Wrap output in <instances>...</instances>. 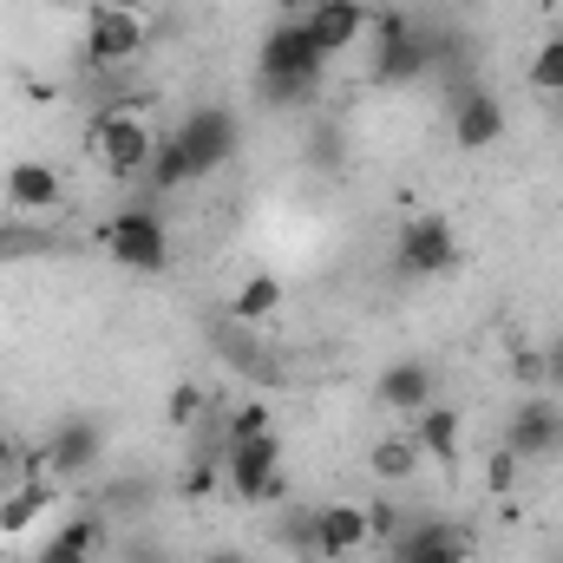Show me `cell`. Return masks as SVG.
<instances>
[{"instance_id":"cell-1","label":"cell","mask_w":563,"mask_h":563,"mask_svg":"<svg viewBox=\"0 0 563 563\" xmlns=\"http://www.w3.org/2000/svg\"><path fill=\"white\" fill-rule=\"evenodd\" d=\"M321 86H328V59L314 53L308 26L301 20H276L263 33V53H256V92H263V106L301 112V106L321 99Z\"/></svg>"},{"instance_id":"cell-2","label":"cell","mask_w":563,"mask_h":563,"mask_svg":"<svg viewBox=\"0 0 563 563\" xmlns=\"http://www.w3.org/2000/svg\"><path fill=\"white\" fill-rule=\"evenodd\" d=\"M99 243H106V256H112L119 269H132V276H164V269H170V230H164V217H157L151 203H125L119 217H106Z\"/></svg>"},{"instance_id":"cell-3","label":"cell","mask_w":563,"mask_h":563,"mask_svg":"<svg viewBox=\"0 0 563 563\" xmlns=\"http://www.w3.org/2000/svg\"><path fill=\"white\" fill-rule=\"evenodd\" d=\"M92 157L106 164V177H144L151 170V151H157V132L144 125V112H132V106H106L99 119H92Z\"/></svg>"},{"instance_id":"cell-4","label":"cell","mask_w":563,"mask_h":563,"mask_svg":"<svg viewBox=\"0 0 563 563\" xmlns=\"http://www.w3.org/2000/svg\"><path fill=\"white\" fill-rule=\"evenodd\" d=\"M223 492H236L243 505H269L282 498V439L269 432H250L223 452Z\"/></svg>"},{"instance_id":"cell-5","label":"cell","mask_w":563,"mask_h":563,"mask_svg":"<svg viewBox=\"0 0 563 563\" xmlns=\"http://www.w3.org/2000/svg\"><path fill=\"white\" fill-rule=\"evenodd\" d=\"M452 263H459V236H452L445 217L426 210V217H407V223H400V236H394V276L439 282Z\"/></svg>"},{"instance_id":"cell-6","label":"cell","mask_w":563,"mask_h":563,"mask_svg":"<svg viewBox=\"0 0 563 563\" xmlns=\"http://www.w3.org/2000/svg\"><path fill=\"white\" fill-rule=\"evenodd\" d=\"M177 144H184V157H190L197 177L223 170V164L243 151L236 112H230V106H197V112H184V119H177Z\"/></svg>"},{"instance_id":"cell-7","label":"cell","mask_w":563,"mask_h":563,"mask_svg":"<svg viewBox=\"0 0 563 563\" xmlns=\"http://www.w3.org/2000/svg\"><path fill=\"white\" fill-rule=\"evenodd\" d=\"M505 452L518 459V465H544V459H558L563 452V400L558 394H531V400H518V413L505 426Z\"/></svg>"},{"instance_id":"cell-8","label":"cell","mask_w":563,"mask_h":563,"mask_svg":"<svg viewBox=\"0 0 563 563\" xmlns=\"http://www.w3.org/2000/svg\"><path fill=\"white\" fill-rule=\"evenodd\" d=\"M472 558V531L452 525V518H407L394 538H387V563H465Z\"/></svg>"},{"instance_id":"cell-9","label":"cell","mask_w":563,"mask_h":563,"mask_svg":"<svg viewBox=\"0 0 563 563\" xmlns=\"http://www.w3.org/2000/svg\"><path fill=\"white\" fill-rule=\"evenodd\" d=\"M139 46H144V20L132 13V7H92L86 13V66H132L139 59Z\"/></svg>"},{"instance_id":"cell-10","label":"cell","mask_w":563,"mask_h":563,"mask_svg":"<svg viewBox=\"0 0 563 563\" xmlns=\"http://www.w3.org/2000/svg\"><path fill=\"white\" fill-rule=\"evenodd\" d=\"M106 459V426L99 420H59L46 452H40V472H53L59 485H79L92 465Z\"/></svg>"},{"instance_id":"cell-11","label":"cell","mask_w":563,"mask_h":563,"mask_svg":"<svg viewBox=\"0 0 563 563\" xmlns=\"http://www.w3.org/2000/svg\"><path fill=\"white\" fill-rule=\"evenodd\" d=\"M367 20H374V7H367V0H321V7H308V13H301V26H308V40H314V53H321V59H341V53L367 33Z\"/></svg>"},{"instance_id":"cell-12","label":"cell","mask_w":563,"mask_h":563,"mask_svg":"<svg viewBox=\"0 0 563 563\" xmlns=\"http://www.w3.org/2000/svg\"><path fill=\"white\" fill-rule=\"evenodd\" d=\"M374 394H380V407H387V413H420V407L439 400V374H432V361L407 354V361H387V367H380Z\"/></svg>"},{"instance_id":"cell-13","label":"cell","mask_w":563,"mask_h":563,"mask_svg":"<svg viewBox=\"0 0 563 563\" xmlns=\"http://www.w3.org/2000/svg\"><path fill=\"white\" fill-rule=\"evenodd\" d=\"M439 59V33L432 26H413L407 40L394 46H374V86H420Z\"/></svg>"},{"instance_id":"cell-14","label":"cell","mask_w":563,"mask_h":563,"mask_svg":"<svg viewBox=\"0 0 563 563\" xmlns=\"http://www.w3.org/2000/svg\"><path fill=\"white\" fill-rule=\"evenodd\" d=\"M53 505H59V478H53V472L20 478L13 492H0V538H26Z\"/></svg>"},{"instance_id":"cell-15","label":"cell","mask_w":563,"mask_h":563,"mask_svg":"<svg viewBox=\"0 0 563 563\" xmlns=\"http://www.w3.org/2000/svg\"><path fill=\"white\" fill-rule=\"evenodd\" d=\"M59 197H66V184H59L53 164H40V157L7 164V203H13L20 217H46V210H59Z\"/></svg>"},{"instance_id":"cell-16","label":"cell","mask_w":563,"mask_h":563,"mask_svg":"<svg viewBox=\"0 0 563 563\" xmlns=\"http://www.w3.org/2000/svg\"><path fill=\"white\" fill-rule=\"evenodd\" d=\"M308 518H314V558H354L361 544H374L367 505H321Z\"/></svg>"},{"instance_id":"cell-17","label":"cell","mask_w":563,"mask_h":563,"mask_svg":"<svg viewBox=\"0 0 563 563\" xmlns=\"http://www.w3.org/2000/svg\"><path fill=\"white\" fill-rule=\"evenodd\" d=\"M106 538H112L106 518H99V511H79V518H66V525L33 551V563H92L106 551Z\"/></svg>"},{"instance_id":"cell-18","label":"cell","mask_w":563,"mask_h":563,"mask_svg":"<svg viewBox=\"0 0 563 563\" xmlns=\"http://www.w3.org/2000/svg\"><path fill=\"white\" fill-rule=\"evenodd\" d=\"M282 276H269V269H256L250 282H236L230 288V321H243V328H263V321H276L282 314Z\"/></svg>"},{"instance_id":"cell-19","label":"cell","mask_w":563,"mask_h":563,"mask_svg":"<svg viewBox=\"0 0 563 563\" xmlns=\"http://www.w3.org/2000/svg\"><path fill=\"white\" fill-rule=\"evenodd\" d=\"M420 465H426V452L413 445V432H387V439L367 445V472H374L380 485H413Z\"/></svg>"},{"instance_id":"cell-20","label":"cell","mask_w":563,"mask_h":563,"mask_svg":"<svg viewBox=\"0 0 563 563\" xmlns=\"http://www.w3.org/2000/svg\"><path fill=\"white\" fill-rule=\"evenodd\" d=\"M413 445H420L426 459H452L459 452V413L445 407V400H432L413 413Z\"/></svg>"},{"instance_id":"cell-21","label":"cell","mask_w":563,"mask_h":563,"mask_svg":"<svg viewBox=\"0 0 563 563\" xmlns=\"http://www.w3.org/2000/svg\"><path fill=\"white\" fill-rule=\"evenodd\" d=\"M144 184H151V190H184V184H197V170H190V157H184L177 132H164V139H157V151H151V170H144Z\"/></svg>"},{"instance_id":"cell-22","label":"cell","mask_w":563,"mask_h":563,"mask_svg":"<svg viewBox=\"0 0 563 563\" xmlns=\"http://www.w3.org/2000/svg\"><path fill=\"white\" fill-rule=\"evenodd\" d=\"M210 413V394L197 387V380H184V387H170V400H164V420L177 426V432H197Z\"/></svg>"},{"instance_id":"cell-23","label":"cell","mask_w":563,"mask_h":563,"mask_svg":"<svg viewBox=\"0 0 563 563\" xmlns=\"http://www.w3.org/2000/svg\"><path fill=\"white\" fill-rule=\"evenodd\" d=\"M217 354H223L236 374H263V347H256V334H250L243 321H230V328L217 334Z\"/></svg>"},{"instance_id":"cell-24","label":"cell","mask_w":563,"mask_h":563,"mask_svg":"<svg viewBox=\"0 0 563 563\" xmlns=\"http://www.w3.org/2000/svg\"><path fill=\"white\" fill-rule=\"evenodd\" d=\"M531 86L544 99H563V33H551L538 53H531Z\"/></svg>"},{"instance_id":"cell-25","label":"cell","mask_w":563,"mask_h":563,"mask_svg":"<svg viewBox=\"0 0 563 563\" xmlns=\"http://www.w3.org/2000/svg\"><path fill=\"white\" fill-rule=\"evenodd\" d=\"M59 250V236H46V230H7L0 236V263H13V256H53Z\"/></svg>"},{"instance_id":"cell-26","label":"cell","mask_w":563,"mask_h":563,"mask_svg":"<svg viewBox=\"0 0 563 563\" xmlns=\"http://www.w3.org/2000/svg\"><path fill=\"white\" fill-rule=\"evenodd\" d=\"M538 380H544V394H563V334L544 341V354H538Z\"/></svg>"},{"instance_id":"cell-27","label":"cell","mask_w":563,"mask_h":563,"mask_svg":"<svg viewBox=\"0 0 563 563\" xmlns=\"http://www.w3.org/2000/svg\"><path fill=\"white\" fill-rule=\"evenodd\" d=\"M119 563H170V551L151 544V538H125V544H119Z\"/></svg>"},{"instance_id":"cell-28","label":"cell","mask_w":563,"mask_h":563,"mask_svg":"<svg viewBox=\"0 0 563 563\" xmlns=\"http://www.w3.org/2000/svg\"><path fill=\"white\" fill-rule=\"evenodd\" d=\"M485 478H492V492H511V478H518V459L498 445V452H492V465H485Z\"/></svg>"},{"instance_id":"cell-29","label":"cell","mask_w":563,"mask_h":563,"mask_svg":"<svg viewBox=\"0 0 563 563\" xmlns=\"http://www.w3.org/2000/svg\"><path fill=\"white\" fill-rule=\"evenodd\" d=\"M308 151H314V164H334V157H341L347 144H341V132H334V125H321V132H314V144H308Z\"/></svg>"},{"instance_id":"cell-30","label":"cell","mask_w":563,"mask_h":563,"mask_svg":"<svg viewBox=\"0 0 563 563\" xmlns=\"http://www.w3.org/2000/svg\"><path fill=\"white\" fill-rule=\"evenodd\" d=\"M13 465H20V445H13V439L0 432V472H13Z\"/></svg>"},{"instance_id":"cell-31","label":"cell","mask_w":563,"mask_h":563,"mask_svg":"<svg viewBox=\"0 0 563 563\" xmlns=\"http://www.w3.org/2000/svg\"><path fill=\"white\" fill-rule=\"evenodd\" d=\"M203 563H250V558H243V551H230V544H223V551H210V558H203Z\"/></svg>"},{"instance_id":"cell-32","label":"cell","mask_w":563,"mask_h":563,"mask_svg":"<svg viewBox=\"0 0 563 563\" xmlns=\"http://www.w3.org/2000/svg\"><path fill=\"white\" fill-rule=\"evenodd\" d=\"M308 7H321V0H288V20H301Z\"/></svg>"},{"instance_id":"cell-33","label":"cell","mask_w":563,"mask_h":563,"mask_svg":"<svg viewBox=\"0 0 563 563\" xmlns=\"http://www.w3.org/2000/svg\"><path fill=\"white\" fill-rule=\"evenodd\" d=\"M558 119H563V99H558Z\"/></svg>"},{"instance_id":"cell-34","label":"cell","mask_w":563,"mask_h":563,"mask_svg":"<svg viewBox=\"0 0 563 563\" xmlns=\"http://www.w3.org/2000/svg\"><path fill=\"white\" fill-rule=\"evenodd\" d=\"M0 485H7V472H0Z\"/></svg>"}]
</instances>
